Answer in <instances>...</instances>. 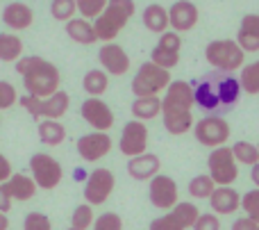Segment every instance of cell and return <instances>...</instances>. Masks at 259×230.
Wrapping results in <instances>:
<instances>
[{"instance_id": "1", "label": "cell", "mask_w": 259, "mask_h": 230, "mask_svg": "<svg viewBox=\"0 0 259 230\" xmlns=\"http://www.w3.org/2000/svg\"><path fill=\"white\" fill-rule=\"evenodd\" d=\"M196 107L193 100V87L187 80H170L166 87L164 98H161V119L164 128L170 135H184L193 128V114L191 109Z\"/></svg>"}, {"instance_id": "2", "label": "cell", "mask_w": 259, "mask_h": 230, "mask_svg": "<svg viewBox=\"0 0 259 230\" xmlns=\"http://www.w3.org/2000/svg\"><path fill=\"white\" fill-rule=\"evenodd\" d=\"M16 71L21 73L27 96L48 98V96L59 91L62 75H59V68L53 62H48V59L27 55V57H21L16 62Z\"/></svg>"}, {"instance_id": "3", "label": "cell", "mask_w": 259, "mask_h": 230, "mask_svg": "<svg viewBox=\"0 0 259 230\" xmlns=\"http://www.w3.org/2000/svg\"><path fill=\"white\" fill-rule=\"evenodd\" d=\"M134 14V0H107V7L94 21V30L98 41L112 44L121 30L127 25V21Z\"/></svg>"}, {"instance_id": "4", "label": "cell", "mask_w": 259, "mask_h": 230, "mask_svg": "<svg viewBox=\"0 0 259 230\" xmlns=\"http://www.w3.org/2000/svg\"><path fill=\"white\" fill-rule=\"evenodd\" d=\"M243 57H246V53L239 48V44L234 39H214L205 48V59L207 64L214 66V71H239L243 66Z\"/></svg>"}, {"instance_id": "5", "label": "cell", "mask_w": 259, "mask_h": 230, "mask_svg": "<svg viewBox=\"0 0 259 230\" xmlns=\"http://www.w3.org/2000/svg\"><path fill=\"white\" fill-rule=\"evenodd\" d=\"M170 85V71H164L152 62H143L139 66L137 75L132 80V94L137 98H148V96H159Z\"/></svg>"}, {"instance_id": "6", "label": "cell", "mask_w": 259, "mask_h": 230, "mask_svg": "<svg viewBox=\"0 0 259 230\" xmlns=\"http://www.w3.org/2000/svg\"><path fill=\"white\" fill-rule=\"evenodd\" d=\"M221 80H223V71H209L198 78L196 82H191L196 105L205 112H209L211 117H219L216 112L223 109V105H221Z\"/></svg>"}, {"instance_id": "7", "label": "cell", "mask_w": 259, "mask_h": 230, "mask_svg": "<svg viewBox=\"0 0 259 230\" xmlns=\"http://www.w3.org/2000/svg\"><path fill=\"white\" fill-rule=\"evenodd\" d=\"M21 105L25 107V112L34 119H50V121H57L64 114L68 112V105H71V98H68L66 91L59 89L57 94L48 96V98H34V96H23Z\"/></svg>"}, {"instance_id": "8", "label": "cell", "mask_w": 259, "mask_h": 230, "mask_svg": "<svg viewBox=\"0 0 259 230\" xmlns=\"http://www.w3.org/2000/svg\"><path fill=\"white\" fill-rule=\"evenodd\" d=\"M207 167H209V178L216 187H232V182L239 178V164L230 146L211 150L207 158Z\"/></svg>"}, {"instance_id": "9", "label": "cell", "mask_w": 259, "mask_h": 230, "mask_svg": "<svg viewBox=\"0 0 259 230\" xmlns=\"http://www.w3.org/2000/svg\"><path fill=\"white\" fill-rule=\"evenodd\" d=\"M230 123L223 117H205L193 123V135L207 148H221L230 139Z\"/></svg>"}, {"instance_id": "10", "label": "cell", "mask_w": 259, "mask_h": 230, "mask_svg": "<svg viewBox=\"0 0 259 230\" xmlns=\"http://www.w3.org/2000/svg\"><path fill=\"white\" fill-rule=\"evenodd\" d=\"M30 169H32V180L36 187L41 189H55L62 182V164L48 153H34L30 160Z\"/></svg>"}, {"instance_id": "11", "label": "cell", "mask_w": 259, "mask_h": 230, "mask_svg": "<svg viewBox=\"0 0 259 230\" xmlns=\"http://www.w3.org/2000/svg\"><path fill=\"white\" fill-rule=\"evenodd\" d=\"M114 187H116V178L109 169L105 167H98L89 173L87 178V185H84V199H87V205H103L105 201L112 196Z\"/></svg>"}, {"instance_id": "12", "label": "cell", "mask_w": 259, "mask_h": 230, "mask_svg": "<svg viewBox=\"0 0 259 230\" xmlns=\"http://www.w3.org/2000/svg\"><path fill=\"white\" fill-rule=\"evenodd\" d=\"M148 196H150V203L155 205L157 210H173L178 201V182L170 176H155L150 180V187H148Z\"/></svg>"}, {"instance_id": "13", "label": "cell", "mask_w": 259, "mask_h": 230, "mask_svg": "<svg viewBox=\"0 0 259 230\" xmlns=\"http://www.w3.org/2000/svg\"><path fill=\"white\" fill-rule=\"evenodd\" d=\"M118 148L125 158H139V155L146 153L148 148V128L141 121H130L125 123L121 132V139H118Z\"/></svg>"}, {"instance_id": "14", "label": "cell", "mask_w": 259, "mask_h": 230, "mask_svg": "<svg viewBox=\"0 0 259 230\" xmlns=\"http://www.w3.org/2000/svg\"><path fill=\"white\" fill-rule=\"evenodd\" d=\"M80 114L96 132H107L114 126V112L100 98H87L80 107Z\"/></svg>"}, {"instance_id": "15", "label": "cell", "mask_w": 259, "mask_h": 230, "mask_svg": "<svg viewBox=\"0 0 259 230\" xmlns=\"http://www.w3.org/2000/svg\"><path fill=\"white\" fill-rule=\"evenodd\" d=\"M112 150V137L107 132H89L77 139V155L84 162H98Z\"/></svg>"}, {"instance_id": "16", "label": "cell", "mask_w": 259, "mask_h": 230, "mask_svg": "<svg viewBox=\"0 0 259 230\" xmlns=\"http://www.w3.org/2000/svg\"><path fill=\"white\" fill-rule=\"evenodd\" d=\"M200 12L191 0H175L168 9V25L173 27V32H189L196 27Z\"/></svg>"}, {"instance_id": "17", "label": "cell", "mask_w": 259, "mask_h": 230, "mask_svg": "<svg viewBox=\"0 0 259 230\" xmlns=\"http://www.w3.org/2000/svg\"><path fill=\"white\" fill-rule=\"evenodd\" d=\"M98 59L103 64L105 73L112 75H125L130 71V55L121 48L118 44H103V48L98 50Z\"/></svg>"}, {"instance_id": "18", "label": "cell", "mask_w": 259, "mask_h": 230, "mask_svg": "<svg viewBox=\"0 0 259 230\" xmlns=\"http://www.w3.org/2000/svg\"><path fill=\"white\" fill-rule=\"evenodd\" d=\"M161 160L155 153H143L139 158L127 160V173L134 180H152L155 176H159Z\"/></svg>"}, {"instance_id": "19", "label": "cell", "mask_w": 259, "mask_h": 230, "mask_svg": "<svg viewBox=\"0 0 259 230\" xmlns=\"http://www.w3.org/2000/svg\"><path fill=\"white\" fill-rule=\"evenodd\" d=\"M239 48L243 53H257L259 50V14H246L241 18V25H239L237 39Z\"/></svg>"}, {"instance_id": "20", "label": "cell", "mask_w": 259, "mask_h": 230, "mask_svg": "<svg viewBox=\"0 0 259 230\" xmlns=\"http://www.w3.org/2000/svg\"><path fill=\"white\" fill-rule=\"evenodd\" d=\"M209 205L216 214H234L241 208V194L234 187H216L209 196Z\"/></svg>"}, {"instance_id": "21", "label": "cell", "mask_w": 259, "mask_h": 230, "mask_svg": "<svg viewBox=\"0 0 259 230\" xmlns=\"http://www.w3.org/2000/svg\"><path fill=\"white\" fill-rule=\"evenodd\" d=\"M3 21L12 30H27L34 23V12L25 3H9L3 9Z\"/></svg>"}, {"instance_id": "22", "label": "cell", "mask_w": 259, "mask_h": 230, "mask_svg": "<svg viewBox=\"0 0 259 230\" xmlns=\"http://www.w3.org/2000/svg\"><path fill=\"white\" fill-rule=\"evenodd\" d=\"M141 18H143L146 30L155 32V34H164V32L168 30V9L157 5V3L148 5V7L143 9Z\"/></svg>"}, {"instance_id": "23", "label": "cell", "mask_w": 259, "mask_h": 230, "mask_svg": "<svg viewBox=\"0 0 259 230\" xmlns=\"http://www.w3.org/2000/svg\"><path fill=\"white\" fill-rule=\"evenodd\" d=\"M66 34L82 46H91L98 41L96 30H94V23L87 21V18H71V21L66 23Z\"/></svg>"}, {"instance_id": "24", "label": "cell", "mask_w": 259, "mask_h": 230, "mask_svg": "<svg viewBox=\"0 0 259 230\" xmlns=\"http://www.w3.org/2000/svg\"><path fill=\"white\" fill-rule=\"evenodd\" d=\"M5 189L9 191L12 201L14 199H16V201H30L32 196L36 194L34 180H32V178H27V176H23V173H16V176L12 173V178L5 182Z\"/></svg>"}, {"instance_id": "25", "label": "cell", "mask_w": 259, "mask_h": 230, "mask_svg": "<svg viewBox=\"0 0 259 230\" xmlns=\"http://www.w3.org/2000/svg\"><path fill=\"white\" fill-rule=\"evenodd\" d=\"M161 114V98L159 96H148V98H134L132 103V117L134 121H152Z\"/></svg>"}, {"instance_id": "26", "label": "cell", "mask_w": 259, "mask_h": 230, "mask_svg": "<svg viewBox=\"0 0 259 230\" xmlns=\"http://www.w3.org/2000/svg\"><path fill=\"white\" fill-rule=\"evenodd\" d=\"M82 87H84V91L89 94V98H100L109 87V78L103 68H91L84 75V80H82Z\"/></svg>"}, {"instance_id": "27", "label": "cell", "mask_w": 259, "mask_h": 230, "mask_svg": "<svg viewBox=\"0 0 259 230\" xmlns=\"http://www.w3.org/2000/svg\"><path fill=\"white\" fill-rule=\"evenodd\" d=\"M39 139L46 146H59L66 139V128L59 121H50V119H41L39 123Z\"/></svg>"}, {"instance_id": "28", "label": "cell", "mask_w": 259, "mask_h": 230, "mask_svg": "<svg viewBox=\"0 0 259 230\" xmlns=\"http://www.w3.org/2000/svg\"><path fill=\"white\" fill-rule=\"evenodd\" d=\"M23 53V41L16 34L0 32V62H18Z\"/></svg>"}, {"instance_id": "29", "label": "cell", "mask_w": 259, "mask_h": 230, "mask_svg": "<svg viewBox=\"0 0 259 230\" xmlns=\"http://www.w3.org/2000/svg\"><path fill=\"white\" fill-rule=\"evenodd\" d=\"M239 85H241V91H246V94H250V96L259 94V59L241 66Z\"/></svg>"}, {"instance_id": "30", "label": "cell", "mask_w": 259, "mask_h": 230, "mask_svg": "<svg viewBox=\"0 0 259 230\" xmlns=\"http://www.w3.org/2000/svg\"><path fill=\"white\" fill-rule=\"evenodd\" d=\"M232 155L237 160V164H246V167H255L259 162V150L250 141H237L232 146Z\"/></svg>"}, {"instance_id": "31", "label": "cell", "mask_w": 259, "mask_h": 230, "mask_svg": "<svg viewBox=\"0 0 259 230\" xmlns=\"http://www.w3.org/2000/svg\"><path fill=\"white\" fill-rule=\"evenodd\" d=\"M216 185L214 180H211L207 173H200V176L191 178V182H189V196H193V199H209L211 194H214Z\"/></svg>"}, {"instance_id": "32", "label": "cell", "mask_w": 259, "mask_h": 230, "mask_svg": "<svg viewBox=\"0 0 259 230\" xmlns=\"http://www.w3.org/2000/svg\"><path fill=\"white\" fill-rule=\"evenodd\" d=\"M50 14H53L55 21L68 23L71 18H75L77 5H75V0H53L50 3Z\"/></svg>"}, {"instance_id": "33", "label": "cell", "mask_w": 259, "mask_h": 230, "mask_svg": "<svg viewBox=\"0 0 259 230\" xmlns=\"http://www.w3.org/2000/svg\"><path fill=\"white\" fill-rule=\"evenodd\" d=\"M150 62L157 64L159 68H164V71H170V68L178 66L180 62V53H173V50H164L159 48V46H155L150 53Z\"/></svg>"}, {"instance_id": "34", "label": "cell", "mask_w": 259, "mask_h": 230, "mask_svg": "<svg viewBox=\"0 0 259 230\" xmlns=\"http://www.w3.org/2000/svg\"><path fill=\"white\" fill-rule=\"evenodd\" d=\"M94 210H91V205H77L75 210H73L71 214V228L75 230H89L91 226H94Z\"/></svg>"}, {"instance_id": "35", "label": "cell", "mask_w": 259, "mask_h": 230, "mask_svg": "<svg viewBox=\"0 0 259 230\" xmlns=\"http://www.w3.org/2000/svg\"><path fill=\"white\" fill-rule=\"evenodd\" d=\"M170 212L180 219V223L184 226V230L193 228V223H196L198 217H200V210H198L193 203H178L173 210H170Z\"/></svg>"}, {"instance_id": "36", "label": "cell", "mask_w": 259, "mask_h": 230, "mask_svg": "<svg viewBox=\"0 0 259 230\" xmlns=\"http://www.w3.org/2000/svg\"><path fill=\"white\" fill-rule=\"evenodd\" d=\"M75 5H77V12L82 14V18H87V21L94 18L96 21V18L105 12L107 0H75Z\"/></svg>"}, {"instance_id": "37", "label": "cell", "mask_w": 259, "mask_h": 230, "mask_svg": "<svg viewBox=\"0 0 259 230\" xmlns=\"http://www.w3.org/2000/svg\"><path fill=\"white\" fill-rule=\"evenodd\" d=\"M241 208H243V212H246L248 219H252L255 223H259V189L257 187L241 196Z\"/></svg>"}, {"instance_id": "38", "label": "cell", "mask_w": 259, "mask_h": 230, "mask_svg": "<svg viewBox=\"0 0 259 230\" xmlns=\"http://www.w3.org/2000/svg\"><path fill=\"white\" fill-rule=\"evenodd\" d=\"M91 230H123V219L116 212H105L94 221Z\"/></svg>"}, {"instance_id": "39", "label": "cell", "mask_w": 259, "mask_h": 230, "mask_svg": "<svg viewBox=\"0 0 259 230\" xmlns=\"http://www.w3.org/2000/svg\"><path fill=\"white\" fill-rule=\"evenodd\" d=\"M23 230H53V223L46 214L41 212H30L23 221Z\"/></svg>"}, {"instance_id": "40", "label": "cell", "mask_w": 259, "mask_h": 230, "mask_svg": "<svg viewBox=\"0 0 259 230\" xmlns=\"http://www.w3.org/2000/svg\"><path fill=\"white\" fill-rule=\"evenodd\" d=\"M150 230H184V226L180 223V219L170 212V214H164V217H157L155 221L150 223Z\"/></svg>"}, {"instance_id": "41", "label": "cell", "mask_w": 259, "mask_h": 230, "mask_svg": "<svg viewBox=\"0 0 259 230\" xmlns=\"http://www.w3.org/2000/svg\"><path fill=\"white\" fill-rule=\"evenodd\" d=\"M157 46L164 50H173V53H180V48H182V39H180L178 32H170L166 30L164 34H159V41H157Z\"/></svg>"}, {"instance_id": "42", "label": "cell", "mask_w": 259, "mask_h": 230, "mask_svg": "<svg viewBox=\"0 0 259 230\" xmlns=\"http://www.w3.org/2000/svg\"><path fill=\"white\" fill-rule=\"evenodd\" d=\"M16 103V89L12 82L0 80V109H9Z\"/></svg>"}, {"instance_id": "43", "label": "cell", "mask_w": 259, "mask_h": 230, "mask_svg": "<svg viewBox=\"0 0 259 230\" xmlns=\"http://www.w3.org/2000/svg\"><path fill=\"white\" fill-rule=\"evenodd\" d=\"M193 230H221V221L216 214H200L193 223Z\"/></svg>"}, {"instance_id": "44", "label": "cell", "mask_w": 259, "mask_h": 230, "mask_svg": "<svg viewBox=\"0 0 259 230\" xmlns=\"http://www.w3.org/2000/svg\"><path fill=\"white\" fill-rule=\"evenodd\" d=\"M232 230H259V223H255L248 217H239V219H234Z\"/></svg>"}, {"instance_id": "45", "label": "cell", "mask_w": 259, "mask_h": 230, "mask_svg": "<svg viewBox=\"0 0 259 230\" xmlns=\"http://www.w3.org/2000/svg\"><path fill=\"white\" fill-rule=\"evenodd\" d=\"M9 178H12V164H9V160L5 158L3 153H0V185H5Z\"/></svg>"}, {"instance_id": "46", "label": "cell", "mask_w": 259, "mask_h": 230, "mask_svg": "<svg viewBox=\"0 0 259 230\" xmlns=\"http://www.w3.org/2000/svg\"><path fill=\"white\" fill-rule=\"evenodd\" d=\"M9 208H12V196L5 189V185H0V212H9Z\"/></svg>"}, {"instance_id": "47", "label": "cell", "mask_w": 259, "mask_h": 230, "mask_svg": "<svg viewBox=\"0 0 259 230\" xmlns=\"http://www.w3.org/2000/svg\"><path fill=\"white\" fill-rule=\"evenodd\" d=\"M250 180L255 182V187L259 189V162L255 164V167H250Z\"/></svg>"}, {"instance_id": "48", "label": "cell", "mask_w": 259, "mask_h": 230, "mask_svg": "<svg viewBox=\"0 0 259 230\" xmlns=\"http://www.w3.org/2000/svg\"><path fill=\"white\" fill-rule=\"evenodd\" d=\"M9 228V221H7V217H5L3 212H0V230H7Z\"/></svg>"}, {"instance_id": "49", "label": "cell", "mask_w": 259, "mask_h": 230, "mask_svg": "<svg viewBox=\"0 0 259 230\" xmlns=\"http://www.w3.org/2000/svg\"><path fill=\"white\" fill-rule=\"evenodd\" d=\"M68 230H75V228H68Z\"/></svg>"}, {"instance_id": "50", "label": "cell", "mask_w": 259, "mask_h": 230, "mask_svg": "<svg viewBox=\"0 0 259 230\" xmlns=\"http://www.w3.org/2000/svg\"><path fill=\"white\" fill-rule=\"evenodd\" d=\"M257 150H259V144H257Z\"/></svg>"}]
</instances>
